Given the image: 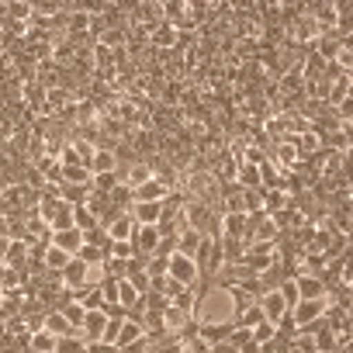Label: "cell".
<instances>
[{"instance_id": "obj_1", "label": "cell", "mask_w": 353, "mask_h": 353, "mask_svg": "<svg viewBox=\"0 0 353 353\" xmlns=\"http://www.w3.org/2000/svg\"><path fill=\"white\" fill-rule=\"evenodd\" d=\"M94 277H97V270H94V267H87L83 260H77V256H73V260L63 267V274H59V284H63L70 294H77V291H83V288L97 284Z\"/></svg>"}, {"instance_id": "obj_2", "label": "cell", "mask_w": 353, "mask_h": 353, "mask_svg": "<svg viewBox=\"0 0 353 353\" xmlns=\"http://www.w3.org/2000/svg\"><path fill=\"white\" fill-rule=\"evenodd\" d=\"M166 277L176 281L181 288H198V281H201L198 263H194L191 256H181V253H173V256L166 260Z\"/></svg>"}, {"instance_id": "obj_3", "label": "cell", "mask_w": 353, "mask_h": 353, "mask_svg": "<svg viewBox=\"0 0 353 353\" xmlns=\"http://www.w3.org/2000/svg\"><path fill=\"white\" fill-rule=\"evenodd\" d=\"M325 301H329V298H315V301H305V298H301V301L288 312L291 325H294V329H308V325H315V322L325 315Z\"/></svg>"}, {"instance_id": "obj_4", "label": "cell", "mask_w": 353, "mask_h": 353, "mask_svg": "<svg viewBox=\"0 0 353 353\" xmlns=\"http://www.w3.org/2000/svg\"><path fill=\"white\" fill-rule=\"evenodd\" d=\"M159 243H163V236H159L156 225H135V232H132V250H135V256L149 260V256L159 250Z\"/></svg>"}, {"instance_id": "obj_5", "label": "cell", "mask_w": 353, "mask_h": 353, "mask_svg": "<svg viewBox=\"0 0 353 353\" xmlns=\"http://www.w3.org/2000/svg\"><path fill=\"white\" fill-rule=\"evenodd\" d=\"M256 305H260V312H263V319L270 322V325H281L284 319H288V305H284V298L277 294V288L274 291H263L260 298H256Z\"/></svg>"}, {"instance_id": "obj_6", "label": "cell", "mask_w": 353, "mask_h": 353, "mask_svg": "<svg viewBox=\"0 0 353 353\" xmlns=\"http://www.w3.org/2000/svg\"><path fill=\"white\" fill-rule=\"evenodd\" d=\"M128 219H132L135 225H159V219H163V201H132Z\"/></svg>"}, {"instance_id": "obj_7", "label": "cell", "mask_w": 353, "mask_h": 353, "mask_svg": "<svg viewBox=\"0 0 353 353\" xmlns=\"http://www.w3.org/2000/svg\"><path fill=\"white\" fill-rule=\"evenodd\" d=\"M294 284H298V298H305V301L329 298L325 281H322V277H315V274H294Z\"/></svg>"}, {"instance_id": "obj_8", "label": "cell", "mask_w": 353, "mask_h": 353, "mask_svg": "<svg viewBox=\"0 0 353 353\" xmlns=\"http://www.w3.org/2000/svg\"><path fill=\"white\" fill-rule=\"evenodd\" d=\"M104 329H108V315H104L101 308H90V312L83 315L80 336H83L87 343H101V339H104Z\"/></svg>"}, {"instance_id": "obj_9", "label": "cell", "mask_w": 353, "mask_h": 353, "mask_svg": "<svg viewBox=\"0 0 353 353\" xmlns=\"http://www.w3.org/2000/svg\"><path fill=\"white\" fill-rule=\"evenodd\" d=\"M139 339H145V329H142V322H139L135 315L121 319V322H118V336H114V346H118V350H125V346H132V343H139Z\"/></svg>"}, {"instance_id": "obj_10", "label": "cell", "mask_w": 353, "mask_h": 353, "mask_svg": "<svg viewBox=\"0 0 353 353\" xmlns=\"http://www.w3.org/2000/svg\"><path fill=\"white\" fill-rule=\"evenodd\" d=\"M87 170H90V176H97V173H118V156H114V149L97 145L94 156H90V163H87Z\"/></svg>"}, {"instance_id": "obj_11", "label": "cell", "mask_w": 353, "mask_h": 353, "mask_svg": "<svg viewBox=\"0 0 353 353\" xmlns=\"http://www.w3.org/2000/svg\"><path fill=\"white\" fill-rule=\"evenodd\" d=\"M132 232H135V222L128 219V212L114 215V219L104 225V236H108L111 243H132Z\"/></svg>"}, {"instance_id": "obj_12", "label": "cell", "mask_w": 353, "mask_h": 353, "mask_svg": "<svg viewBox=\"0 0 353 353\" xmlns=\"http://www.w3.org/2000/svg\"><path fill=\"white\" fill-rule=\"evenodd\" d=\"M49 246H56V250H63V253L77 256V250L83 246V232H80V229H63V232H49Z\"/></svg>"}, {"instance_id": "obj_13", "label": "cell", "mask_w": 353, "mask_h": 353, "mask_svg": "<svg viewBox=\"0 0 353 353\" xmlns=\"http://www.w3.org/2000/svg\"><path fill=\"white\" fill-rule=\"evenodd\" d=\"M170 194V188L163 184V181H156V176H149L145 184H139L135 191H132V201H163Z\"/></svg>"}, {"instance_id": "obj_14", "label": "cell", "mask_w": 353, "mask_h": 353, "mask_svg": "<svg viewBox=\"0 0 353 353\" xmlns=\"http://www.w3.org/2000/svg\"><path fill=\"white\" fill-rule=\"evenodd\" d=\"M49 232H63V229H73V205H66V201H56V208H52V215H49Z\"/></svg>"}, {"instance_id": "obj_15", "label": "cell", "mask_w": 353, "mask_h": 353, "mask_svg": "<svg viewBox=\"0 0 353 353\" xmlns=\"http://www.w3.org/2000/svg\"><path fill=\"white\" fill-rule=\"evenodd\" d=\"M70 260H73L70 253H63V250H56V246H46V253H42V270L52 274V277H59L63 267H66Z\"/></svg>"}, {"instance_id": "obj_16", "label": "cell", "mask_w": 353, "mask_h": 353, "mask_svg": "<svg viewBox=\"0 0 353 353\" xmlns=\"http://www.w3.org/2000/svg\"><path fill=\"white\" fill-rule=\"evenodd\" d=\"M42 329H46L49 336H56V339H59V336H70V332H77V329H70V322H66V319H63V312H56V308H52V312H46V319H42Z\"/></svg>"}, {"instance_id": "obj_17", "label": "cell", "mask_w": 353, "mask_h": 353, "mask_svg": "<svg viewBox=\"0 0 353 353\" xmlns=\"http://www.w3.org/2000/svg\"><path fill=\"white\" fill-rule=\"evenodd\" d=\"M87 350H90V343H87V339L80 336V329H77V332H70V336H59L52 353H87Z\"/></svg>"}, {"instance_id": "obj_18", "label": "cell", "mask_w": 353, "mask_h": 353, "mask_svg": "<svg viewBox=\"0 0 353 353\" xmlns=\"http://www.w3.org/2000/svg\"><path fill=\"white\" fill-rule=\"evenodd\" d=\"M59 188H90V170H87L83 163H80V166H66Z\"/></svg>"}, {"instance_id": "obj_19", "label": "cell", "mask_w": 353, "mask_h": 353, "mask_svg": "<svg viewBox=\"0 0 353 353\" xmlns=\"http://www.w3.org/2000/svg\"><path fill=\"white\" fill-rule=\"evenodd\" d=\"M139 301H142V294H139L128 281H118V305H121L128 315H135V312H139Z\"/></svg>"}, {"instance_id": "obj_20", "label": "cell", "mask_w": 353, "mask_h": 353, "mask_svg": "<svg viewBox=\"0 0 353 353\" xmlns=\"http://www.w3.org/2000/svg\"><path fill=\"white\" fill-rule=\"evenodd\" d=\"M56 312H63V319L70 322V329H80V325H83V315H87V308H83V305H80L77 298L63 301V305H59Z\"/></svg>"}, {"instance_id": "obj_21", "label": "cell", "mask_w": 353, "mask_h": 353, "mask_svg": "<svg viewBox=\"0 0 353 353\" xmlns=\"http://www.w3.org/2000/svg\"><path fill=\"white\" fill-rule=\"evenodd\" d=\"M4 11H8L4 21H18V25L32 21V4H28V0H11V4H4Z\"/></svg>"}, {"instance_id": "obj_22", "label": "cell", "mask_w": 353, "mask_h": 353, "mask_svg": "<svg viewBox=\"0 0 353 353\" xmlns=\"http://www.w3.org/2000/svg\"><path fill=\"white\" fill-rule=\"evenodd\" d=\"M73 229L90 232V229H101V222H97V215H94L87 205H77V208H73Z\"/></svg>"}, {"instance_id": "obj_23", "label": "cell", "mask_w": 353, "mask_h": 353, "mask_svg": "<svg viewBox=\"0 0 353 353\" xmlns=\"http://www.w3.org/2000/svg\"><path fill=\"white\" fill-rule=\"evenodd\" d=\"M56 350V336H49L46 329H35L28 336V353H52Z\"/></svg>"}, {"instance_id": "obj_24", "label": "cell", "mask_w": 353, "mask_h": 353, "mask_svg": "<svg viewBox=\"0 0 353 353\" xmlns=\"http://www.w3.org/2000/svg\"><path fill=\"white\" fill-rule=\"evenodd\" d=\"M118 184H121L118 173H97V176H90V191H97V194H111Z\"/></svg>"}, {"instance_id": "obj_25", "label": "cell", "mask_w": 353, "mask_h": 353, "mask_svg": "<svg viewBox=\"0 0 353 353\" xmlns=\"http://www.w3.org/2000/svg\"><path fill=\"white\" fill-rule=\"evenodd\" d=\"M277 294L284 298V305H288V308H294V305L301 301V298H298V284H294V277H284V281L277 284Z\"/></svg>"}, {"instance_id": "obj_26", "label": "cell", "mask_w": 353, "mask_h": 353, "mask_svg": "<svg viewBox=\"0 0 353 353\" xmlns=\"http://www.w3.org/2000/svg\"><path fill=\"white\" fill-rule=\"evenodd\" d=\"M250 336H253V343H270V339L277 336V325H270V322L263 319V322H256V325L250 329Z\"/></svg>"}, {"instance_id": "obj_27", "label": "cell", "mask_w": 353, "mask_h": 353, "mask_svg": "<svg viewBox=\"0 0 353 353\" xmlns=\"http://www.w3.org/2000/svg\"><path fill=\"white\" fill-rule=\"evenodd\" d=\"M87 353H121L118 346H111V343H90V350Z\"/></svg>"}, {"instance_id": "obj_28", "label": "cell", "mask_w": 353, "mask_h": 353, "mask_svg": "<svg viewBox=\"0 0 353 353\" xmlns=\"http://www.w3.org/2000/svg\"><path fill=\"white\" fill-rule=\"evenodd\" d=\"M212 353H236V346L229 343V339H222V343H215V346H208Z\"/></svg>"}, {"instance_id": "obj_29", "label": "cell", "mask_w": 353, "mask_h": 353, "mask_svg": "<svg viewBox=\"0 0 353 353\" xmlns=\"http://www.w3.org/2000/svg\"><path fill=\"white\" fill-rule=\"evenodd\" d=\"M0 301H4V288H0Z\"/></svg>"}]
</instances>
